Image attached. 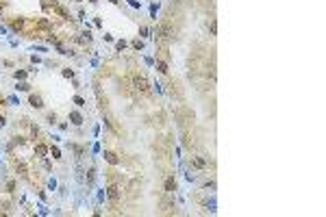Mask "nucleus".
Wrapping results in <instances>:
<instances>
[{
  "label": "nucleus",
  "instance_id": "f257e3e1",
  "mask_svg": "<svg viewBox=\"0 0 326 217\" xmlns=\"http://www.w3.org/2000/svg\"><path fill=\"white\" fill-rule=\"evenodd\" d=\"M157 37H159L161 41H167V39H172L174 37V28L167 22H161L159 26H157Z\"/></svg>",
  "mask_w": 326,
  "mask_h": 217
},
{
  "label": "nucleus",
  "instance_id": "f03ea898",
  "mask_svg": "<svg viewBox=\"0 0 326 217\" xmlns=\"http://www.w3.org/2000/svg\"><path fill=\"white\" fill-rule=\"evenodd\" d=\"M133 85H135V89H139L142 94H148V89H150V85H148V80H146L144 74H135V76H133Z\"/></svg>",
  "mask_w": 326,
  "mask_h": 217
},
{
  "label": "nucleus",
  "instance_id": "7ed1b4c3",
  "mask_svg": "<svg viewBox=\"0 0 326 217\" xmlns=\"http://www.w3.org/2000/svg\"><path fill=\"white\" fill-rule=\"evenodd\" d=\"M107 195H109L111 202H117V200H120V187H117V185H109Z\"/></svg>",
  "mask_w": 326,
  "mask_h": 217
},
{
  "label": "nucleus",
  "instance_id": "20e7f679",
  "mask_svg": "<svg viewBox=\"0 0 326 217\" xmlns=\"http://www.w3.org/2000/svg\"><path fill=\"white\" fill-rule=\"evenodd\" d=\"M29 104H31V106H35V108H41V106H44V100H41V96H39V94H31Z\"/></svg>",
  "mask_w": 326,
  "mask_h": 217
},
{
  "label": "nucleus",
  "instance_id": "39448f33",
  "mask_svg": "<svg viewBox=\"0 0 326 217\" xmlns=\"http://www.w3.org/2000/svg\"><path fill=\"white\" fill-rule=\"evenodd\" d=\"M105 159H107V163H111V165H117V163H120L117 154H115V152H111V150H105Z\"/></svg>",
  "mask_w": 326,
  "mask_h": 217
},
{
  "label": "nucleus",
  "instance_id": "423d86ee",
  "mask_svg": "<svg viewBox=\"0 0 326 217\" xmlns=\"http://www.w3.org/2000/svg\"><path fill=\"white\" fill-rule=\"evenodd\" d=\"M191 165H193L196 169H204V167H207V161L200 159V156H191Z\"/></svg>",
  "mask_w": 326,
  "mask_h": 217
},
{
  "label": "nucleus",
  "instance_id": "0eeeda50",
  "mask_svg": "<svg viewBox=\"0 0 326 217\" xmlns=\"http://www.w3.org/2000/svg\"><path fill=\"white\" fill-rule=\"evenodd\" d=\"M35 154L39 156V159H44L46 154H48V146H44V143H37V146H35Z\"/></svg>",
  "mask_w": 326,
  "mask_h": 217
},
{
  "label": "nucleus",
  "instance_id": "6e6552de",
  "mask_svg": "<svg viewBox=\"0 0 326 217\" xmlns=\"http://www.w3.org/2000/svg\"><path fill=\"white\" fill-rule=\"evenodd\" d=\"M70 120H72L74 126H81V124H83V115H81L78 111H72V113H70Z\"/></svg>",
  "mask_w": 326,
  "mask_h": 217
},
{
  "label": "nucleus",
  "instance_id": "1a4fd4ad",
  "mask_svg": "<svg viewBox=\"0 0 326 217\" xmlns=\"http://www.w3.org/2000/svg\"><path fill=\"white\" fill-rule=\"evenodd\" d=\"M15 171H17L20 176H26V174H29V167H26V163L17 161V163H15Z\"/></svg>",
  "mask_w": 326,
  "mask_h": 217
},
{
  "label": "nucleus",
  "instance_id": "9d476101",
  "mask_svg": "<svg viewBox=\"0 0 326 217\" xmlns=\"http://www.w3.org/2000/svg\"><path fill=\"white\" fill-rule=\"evenodd\" d=\"M165 191H167V193H174V191H176V180H174L172 176L165 180Z\"/></svg>",
  "mask_w": 326,
  "mask_h": 217
},
{
  "label": "nucleus",
  "instance_id": "9b49d317",
  "mask_svg": "<svg viewBox=\"0 0 326 217\" xmlns=\"http://www.w3.org/2000/svg\"><path fill=\"white\" fill-rule=\"evenodd\" d=\"M11 26H13L15 31H22V28H24V20H22V17H20V20H13Z\"/></svg>",
  "mask_w": 326,
  "mask_h": 217
},
{
  "label": "nucleus",
  "instance_id": "f8f14e48",
  "mask_svg": "<svg viewBox=\"0 0 326 217\" xmlns=\"http://www.w3.org/2000/svg\"><path fill=\"white\" fill-rule=\"evenodd\" d=\"M157 67H159L161 74H167V63L165 61H157Z\"/></svg>",
  "mask_w": 326,
  "mask_h": 217
},
{
  "label": "nucleus",
  "instance_id": "ddd939ff",
  "mask_svg": "<svg viewBox=\"0 0 326 217\" xmlns=\"http://www.w3.org/2000/svg\"><path fill=\"white\" fill-rule=\"evenodd\" d=\"M7 191H9V193L15 191V180H9V183H7Z\"/></svg>",
  "mask_w": 326,
  "mask_h": 217
},
{
  "label": "nucleus",
  "instance_id": "4468645a",
  "mask_svg": "<svg viewBox=\"0 0 326 217\" xmlns=\"http://www.w3.org/2000/svg\"><path fill=\"white\" fill-rule=\"evenodd\" d=\"M17 89H20V91H29L31 85H29V83H20V85H17Z\"/></svg>",
  "mask_w": 326,
  "mask_h": 217
},
{
  "label": "nucleus",
  "instance_id": "2eb2a0df",
  "mask_svg": "<svg viewBox=\"0 0 326 217\" xmlns=\"http://www.w3.org/2000/svg\"><path fill=\"white\" fill-rule=\"evenodd\" d=\"M50 152H52L54 159H61V150H59V148H50Z\"/></svg>",
  "mask_w": 326,
  "mask_h": 217
},
{
  "label": "nucleus",
  "instance_id": "dca6fc26",
  "mask_svg": "<svg viewBox=\"0 0 326 217\" xmlns=\"http://www.w3.org/2000/svg\"><path fill=\"white\" fill-rule=\"evenodd\" d=\"M115 48H117L120 52H122V50L126 48V41H117V43H115Z\"/></svg>",
  "mask_w": 326,
  "mask_h": 217
},
{
  "label": "nucleus",
  "instance_id": "f3484780",
  "mask_svg": "<svg viewBox=\"0 0 326 217\" xmlns=\"http://www.w3.org/2000/svg\"><path fill=\"white\" fill-rule=\"evenodd\" d=\"M133 46H135L137 50H142V48H144V41H139V39H135V41H133Z\"/></svg>",
  "mask_w": 326,
  "mask_h": 217
},
{
  "label": "nucleus",
  "instance_id": "a211bd4d",
  "mask_svg": "<svg viewBox=\"0 0 326 217\" xmlns=\"http://www.w3.org/2000/svg\"><path fill=\"white\" fill-rule=\"evenodd\" d=\"M63 76H65V78H72L74 72H72V70H63Z\"/></svg>",
  "mask_w": 326,
  "mask_h": 217
},
{
  "label": "nucleus",
  "instance_id": "6ab92c4d",
  "mask_svg": "<svg viewBox=\"0 0 326 217\" xmlns=\"http://www.w3.org/2000/svg\"><path fill=\"white\" fill-rule=\"evenodd\" d=\"M74 102H76L78 106H83V104H85V100H83V98H81V96H76V98H74Z\"/></svg>",
  "mask_w": 326,
  "mask_h": 217
},
{
  "label": "nucleus",
  "instance_id": "aec40b11",
  "mask_svg": "<svg viewBox=\"0 0 326 217\" xmlns=\"http://www.w3.org/2000/svg\"><path fill=\"white\" fill-rule=\"evenodd\" d=\"M13 76H15V78H24V76H26V72H22V70H20V72H15Z\"/></svg>",
  "mask_w": 326,
  "mask_h": 217
},
{
  "label": "nucleus",
  "instance_id": "412c9836",
  "mask_svg": "<svg viewBox=\"0 0 326 217\" xmlns=\"http://www.w3.org/2000/svg\"><path fill=\"white\" fill-rule=\"evenodd\" d=\"M48 122H50V124H54V122H57V115H54V113H50V115H48Z\"/></svg>",
  "mask_w": 326,
  "mask_h": 217
},
{
  "label": "nucleus",
  "instance_id": "4be33fe9",
  "mask_svg": "<svg viewBox=\"0 0 326 217\" xmlns=\"http://www.w3.org/2000/svg\"><path fill=\"white\" fill-rule=\"evenodd\" d=\"M15 143H20V146H24V143H26V139H24V137H15Z\"/></svg>",
  "mask_w": 326,
  "mask_h": 217
},
{
  "label": "nucleus",
  "instance_id": "5701e85b",
  "mask_svg": "<svg viewBox=\"0 0 326 217\" xmlns=\"http://www.w3.org/2000/svg\"><path fill=\"white\" fill-rule=\"evenodd\" d=\"M0 126H5V117L2 115H0Z\"/></svg>",
  "mask_w": 326,
  "mask_h": 217
},
{
  "label": "nucleus",
  "instance_id": "b1692460",
  "mask_svg": "<svg viewBox=\"0 0 326 217\" xmlns=\"http://www.w3.org/2000/svg\"><path fill=\"white\" fill-rule=\"evenodd\" d=\"M89 2H98V0H89Z\"/></svg>",
  "mask_w": 326,
  "mask_h": 217
},
{
  "label": "nucleus",
  "instance_id": "393cba45",
  "mask_svg": "<svg viewBox=\"0 0 326 217\" xmlns=\"http://www.w3.org/2000/svg\"><path fill=\"white\" fill-rule=\"evenodd\" d=\"M78 2H83V0H78Z\"/></svg>",
  "mask_w": 326,
  "mask_h": 217
}]
</instances>
